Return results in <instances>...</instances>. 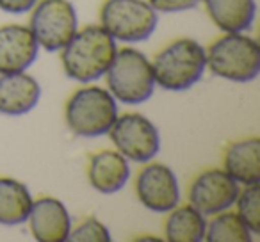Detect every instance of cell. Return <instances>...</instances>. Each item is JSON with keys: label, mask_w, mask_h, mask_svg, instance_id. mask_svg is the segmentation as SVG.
<instances>
[{"label": "cell", "mask_w": 260, "mask_h": 242, "mask_svg": "<svg viewBox=\"0 0 260 242\" xmlns=\"http://www.w3.org/2000/svg\"><path fill=\"white\" fill-rule=\"evenodd\" d=\"M40 96V84L29 73L20 72L0 75V114H27L38 105Z\"/></svg>", "instance_id": "obj_13"}, {"label": "cell", "mask_w": 260, "mask_h": 242, "mask_svg": "<svg viewBox=\"0 0 260 242\" xmlns=\"http://www.w3.org/2000/svg\"><path fill=\"white\" fill-rule=\"evenodd\" d=\"M118 47L116 40L102 25H89L77 30L61 54L66 77L89 84L102 79L111 66Z\"/></svg>", "instance_id": "obj_1"}, {"label": "cell", "mask_w": 260, "mask_h": 242, "mask_svg": "<svg viewBox=\"0 0 260 242\" xmlns=\"http://www.w3.org/2000/svg\"><path fill=\"white\" fill-rule=\"evenodd\" d=\"M107 89L116 101L125 105L145 103L155 89L152 62L138 48H121L116 52L105 72Z\"/></svg>", "instance_id": "obj_4"}, {"label": "cell", "mask_w": 260, "mask_h": 242, "mask_svg": "<svg viewBox=\"0 0 260 242\" xmlns=\"http://www.w3.org/2000/svg\"><path fill=\"white\" fill-rule=\"evenodd\" d=\"M32 201L25 184L15 178L0 177V224L15 226L27 223Z\"/></svg>", "instance_id": "obj_17"}, {"label": "cell", "mask_w": 260, "mask_h": 242, "mask_svg": "<svg viewBox=\"0 0 260 242\" xmlns=\"http://www.w3.org/2000/svg\"><path fill=\"white\" fill-rule=\"evenodd\" d=\"M205 230V216L192 205L175 206L164 224V235L170 242H202Z\"/></svg>", "instance_id": "obj_18"}, {"label": "cell", "mask_w": 260, "mask_h": 242, "mask_svg": "<svg viewBox=\"0 0 260 242\" xmlns=\"http://www.w3.org/2000/svg\"><path fill=\"white\" fill-rule=\"evenodd\" d=\"M207 15L223 32H246L256 15L255 0H203Z\"/></svg>", "instance_id": "obj_16"}, {"label": "cell", "mask_w": 260, "mask_h": 242, "mask_svg": "<svg viewBox=\"0 0 260 242\" xmlns=\"http://www.w3.org/2000/svg\"><path fill=\"white\" fill-rule=\"evenodd\" d=\"M68 240L72 242H109L111 240V231L104 223L96 217H86L80 221L75 228L70 230Z\"/></svg>", "instance_id": "obj_21"}, {"label": "cell", "mask_w": 260, "mask_h": 242, "mask_svg": "<svg viewBox=\"0 0 260 242\" xmlns=\"http://www.w3.org/2000/svg\"><path fill=\"white\" fill-rule=\"evenodd\" d=\"M224 171L237 184L253 185L260 182V139L246 137L224 150Z\"/></svg>", "instance_id": "obj_15"}, {"label": "cell", "mask_w": 260, "mask_h": 242, "mask_svg": "<svg viewBox=\"0 0 260 242\" xmlns=\"http://www.w3.org/2000/svg\"><path fill=\"white\" fill-rule=\"evenodd\" d=\"M118 118V101L109 89L87 86L68 98L64 119L68 128L80 137H100L107 134Z\"/></svg>", "instance_id": "obj_5"}, {"label": "cell", "mask_w": 260, "mask_h": 242, "mask_svg": "<svg viewBox=\"0 0 260 242\" xmlns=\"http://www.w3.org/2000/svg\"><path fill=\"white\" fill-rule=\"evenodd\" d=\"M202 0H148L157 13H180L194 9Z\"/></svg>", "instance_id": "obj_22"}, {"label": "cell", "mask_w": 260, "mask_h": 242, "mask_svg": "<svg viewBox=\"0 0 260 242\" xmlns=\"http://www.w3.org/2000/svg\"><path fill=\"white\" fill-rule=\"evenodd\" d=\"M38 4V0H0V9L9 15H22Z\"/></svg>", "instance_id": "obj_23"}, {"label": "cell", "mask_w": 260, "mask_h": 242, "mask_svg": "<svg viewBox=\"0 0 260 242\" xmlns=\"http://www.w3.org/2000/svg\"><path fill=\"white\" fill-rule=\"evenodd\" d=\"M107 134L114 143L116 152L132 162H150L160 150L159 130L146 116L139 112L118 116Z\"/></svg>", "instance_id": "obj_8"}, {"label": "cell", "mask_w": 260, "mask_h": 242, "mask_svg": "<svg viewBox=\"0 0 260 242\" xmlns=\"http://www.w3.org/2000/svg\"><path fill=\"white\" fill-rule=\"evenodd\" d=\"M239 191V184L224 169H207L192 180L189 205L203 216H214L235 205Z\"/></svg>", "instance_id": "obj_9"}, {"label": "cell", "mask_w": 260, "mask_h": 242, "mask_svg": "<svg viewBox=\"0 0 260 242\" xmlns=\"http://www.w3.org/2000/svg\"><path fill=\"white\" fill-rule=\"evenodd\" d=\"M152 62L153 80L164 91H187L207 70L205 48L191 38H180L164 47Z\"/></svg>", "instance_id": "obj_2"}, {"label": "cell", "mask_w": 260, "mask_h": 242, "mask_svg": "<svg viewBox=\"0 0 260 242\" xmlns=\"http://www.w3.org/2000/svg\"><path fill=\"white\" fill-rule=\"evenodd\" d=\"M130 177L128 160L114 150H104L89 157L87 180L94 191L102 194H114L121 191Z\"/></svg>", "instance_id": "obj_14"}, {"label": "cell", "mask_w": 260, "mask_h": 242, "mask_svg": "<svg viewBox=\"0 0 260 242\" xmlns=\"http://www.w3.org/2000/svg\"><path fill=\"white\" fill-rule=\"evenodd\" d=\"M237 214L251 233H260V185H246L235 199Z\"/></svg>", "instance_id": "obj_20"}, {"label": "cell", "mask_w": 260, "mask_h": 242, "mask_svg": "<svg viewBox=\"0 0 260 242\" xmlns=\"http://www.w3.org/2000/svg\"><path fill=\"white\" fill-rule=\"evenodd\" d=\"M207 68L230 82H251L260 73V47L242 32H226L205 50Z\"/></svg>", "instance_id": "obj_3"}, {"label": "cell", "mask_w": 260, "mask_h": 242, "mask_svg": "<svg viewBox=\"0 0 260 242\" xmlns=\"http://www.w3.org/2000/svg\"><path fill=\"white\" fill-rule=\"evenodd\" d=\"M27 223L30 233L38 242H66L72 230V217L68 209L64 203L52 196L32 201Z\"/></svg>", "instance_id": "obj_11"}, {"label": "cell", "mask_w": 260, "mask_h": 242, "mask_svg": "<svg viewBox=\"0 0 260 242\" xmlns=\"http://www.w3.org/2000/svg\"><path fill=\"white\" fill-rule=\"evenodd\" d=\"M136 194L141 205L152 212H170L180 199L177 175L166 164H146L136 178Z\"/></svg>", "instance_id": "obj_10"}, {"label": "cell", "mask_w": 260, "mask_h": 242, "mask_svg": "<svg viewBox=\"0 0 260 242\" xmlns=\"http://www.w3.org/2000/svg\"><path fill=\"white\" fill-rule=\"evenodd\" d=\"M251 231L239 217L237 212L223 210L214 214V219L207 224L205 238L209 242H251Z\"/></svg>", "instance_id": "obj_19"}, {"label": "cell", "mask_w": 260, "mask_h": 242, "mask_svg": "<svg viewBox=\"0 0 260 242\" xmlns=\"http://www.w3.org/2000/svg\"><path fill=\"white\" fill-rule=\"evenodd\" d=\"M38 45L34 34L25 25L0 27V75L25 72L38 57Z\"/></svg>", "instance_id": "obj_12"}, {"label": "cell", "mask_w": 260, "mask_h": 242, "mask_svg": "<svg viewBox=\"0 0 260 242\" xmlns=\"http://www.w3.org/2000/svg\"><path fill=\"white\" fill-rule=\"evenodd\" d=\"M29 29L47 52H59L79 30L77 11L70 0H38Z\"/></svg>", "instance_id": "obj_7"}, {"label": "cell", "mask_w": 260, "mask_h": 242, "mask_svg": "<svg viewBox=\"0 0 260 242\" xmlns=\"http://www.w3.org/2000/svg\"><path fill=\"white\" fill-rule=\"evenodd\" d=\"M157 23V11L146 0H105L100 9V25L125 43L146 41L155 32Z\"/></svg>", "instance_id": "obj_6"}]
</instances>
